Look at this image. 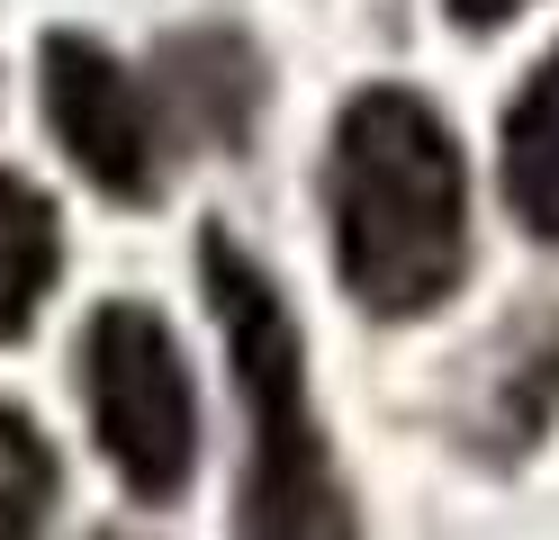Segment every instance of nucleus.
I'll list each match as a JSON object with an SVG mask.
<instances>
[{"label": "nucleus", "instance_id": "f257e3e1", "mask_svg": "<svg viewBox=\"0 0 559 540\" xmlns=\"http://www.w3.org/2000/svg\"><path fill=\"white\" fill-rule=\"evenodd\" d=\"M325 216H334V271L353 307L379 324L433 315L469 279V171L451 118L425 91L370 82L343 99L325 154Z\"/></svg>", "mask_w": 559, "mask_h": 540}, {"label": "nucleus", "instance_id": "f03ea898", "mask_svg": "<svg viewBox=\"0 0 559 540\" xmlns=\"http://www.w3.org/2000/svg\"><path fill=\"white\" fill-rule=\"evenodd\" d=\"M199 279H207V315L226 334L235 396L253 415V468H243L235 540H361L353 487H343L317 396H307V343H298L280 279L226 226L199 235Z\"/></svg>", "mask_w": 559, "mask_h": 540}, {"label": "nucleus", "instance_id": "7ed1b4c3", "mask_svg": "<svg viewBox=\"0 0 559 540\" xmlns=\"http://www.w3.org/2000/svg\"><path fill=\"white\" fill-rule=\"evenodd\" d=\"M82 396H91V432L109 451L118 487L135 504H171L199 468V387L190 360L171 343V324L154 307H99L82 324Z\"/></svg>", "mask_w": 559, "mask_h": 540}, {"label": "nucleus", "instance_id": "20e7f679", "mask_svg": "<svg viewBox=\"0 0 559 540\" xmlns=\"http://www.w3.org/2000/svg\"><path fill=\"white\" fill-rule=\"evenodd\" d=\"M37 63H46L37 91H46V127L63 144V163H73L99 199L145 207L163 190V171H171V135H163L154 91L82 27H55Z\"/></svg>", "mask_w": 559, "mask_h": 540}, {"label": "nucleus", "instance_id": "39448f33", "mask_svg": "<svg viewBox=\"0 0 559 540\" xmlns=\"http://www.w3.org/2000/svg\"><path fill=\"white\" fill-rule=\"evenodd\" d=\"M154 108H163V135L181 127L199 144H235L253 135V108H262V63L243 36L226 27H190L154 55Z\"/></svg>", "mask_w": 559, "mask_h": 540}, {"label": "nucleus", "instance_id": "423d86ee", "mask_svg": "<svg viewBox=\"0 0 559 540\" xmlns=\"http://www.w3.org/2000/svg\"><path fill=\"white\" fill-rule=\"evenodd\" d=\"M550 415H559V307L550 315H523L514 334L487 351L478 406H469V442L487 459H514V451L542 442Z\"/></svg>", "mask_w": 559, "mask_h": 540}, {"label": "nucleus", "instance_id": "0eeeda50", "mask_svg": "<svg viewBox=\"0 0 559 540\" xmlns=\"http://www.w3.org/2000/svg\"><path fill=\"white\" fill-rule=\"evenodd\" d=\"M506 207L533 243H559V46L523 72V91L506 99V144H497Z\"/></svg>", "mask_w": 559, "mask_h": 540}, {"label": "nucleus", "instance_id": "6e6552de", "mask_svg": "<svg viewBox=\"0 0 559 540\" xmlns=\"http://www.w3.org/2000/svg\"><path fill=\"white\" fill-rule=\"evenodd\" d=\"M55 271H63V216L37 180L0 171V343H19L27 324L46 315L55 298Z\"/></svg>", "mask_w": 559, "mask_h": 540}, {"label": "nucleus", "instance_id": "1a4fd4ad", "mask_svg": "<svg viewBox=\"0 0 559 540\" xmlns=\"http://www.w3.org/2000/svg\"><path fill=\"white\" fill-rule=\"evenodd\" d=\"M63 495V459L27 406H0V540H46Z\"/></svg>", "mask_w": 559, "mask_h": 540}, {"label": "nucleus", "instance_id": "9d476101", "mask_svg": "<svg viewBox=\"0 0 559 540\" xmlns=\"http://www.w3.org/2000/svg\"><path fill=\"white\" fill-rule=\"evenodd\" d=\"M442 10H451V19H461L469 36H497L506 19H523V10H533V0H442Z\"/></svg>", "mask_w": 559, "mask_h": 540}, {"label": "nucleus", "instance_id": "9b49d317", "mask_svg": "<svg viewBox=\"0 0 559 540\" xmlns=\"http://www.w3.org/2000/svg\"><path fill=\"white\" fill-rule=\"evenodd\" d=\"M109 540H118V531H109Z\"/></svg>", "mask_w": 559, "mask_h": 540}]
</instances>
